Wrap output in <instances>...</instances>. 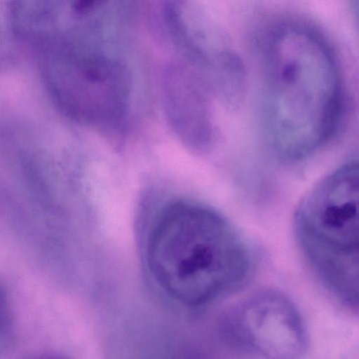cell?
<instances>
[{"instance_id":"6da1fadb","label":"cell","mask_w":359,"mask_h":359,"mask_svg":"<svg viewBox=\"0 0 359 359\" xmlns=\"http://www.w3.org/2000/svg\"><path fill=\"white\" fill-rule=\"evenodd\" d=\"M263 50L272 144L282 159H303L324 146L339 123L343 87L338 55L318 27L299 19L276 24Z\"/></svg>"},{"instance_id":"7a4b0ae2","label":"cell","mask_w":359,"mask_h":359,"mask_svg":"<svg viewBox=\"0 0 359 359\" xmlns=\"http://www.w3.org/2000/svg\"><path fill=\"white\" fill-rule=\"evenodd\" d=\"M146 259L163 292L190 309L236 291L254 268L252 250L236 227L215 210L185 200L168 203L156 217Z\"/></svg>"},{"instance_id":"3957f363","label":"cell","mask_w":359,"mask_h":359,"mask_svg":"<svg viewBox=\"0 0 359 359\" xmlns=\"http://www.w3.org/2000/svg\"><path fill=\"white\" fill-rule=\"evenodd\" d=\"M294 231L322 283L359 311V161L343 165L309 190L296 211Z\"/></svg>"},{"instance_id":"277c9868","label":"cell","mask_w":359,"mask_h":359,"mask_svg":"<svg viewBox=\"0 0 359 359\" xmlns=\"http://www.w3.org/2000/svg\"><path fill=\"white\" fill-rule=\"evenodd\" d=\"M137 0H13L15 34L38 50H121Z\"/></svg>"},{"instance_id":"5b68a950","label":"cell","mask_w":359,"mask_h":359,"mask_svg":"<svg viewBox=\"0 0 359 359\" xmlns=\"http://www.w3.org/2000/svg\"><path fill=\"white\" fill-rule=\"evenodd\" d=\"M41 69L51 97L71 117L105 125L124 114L131 81L121 56L48 53L41 54Z\"/></svg>"},{"instance_id":"8992f818","label":"cell","mask_w":359,"mask_h":359,"mask_svg":"<svg viewBox=\"0 0 359 359\" xmlns=\"http://www.w3.org/2000/svg\"><path fill=\"white\" fill-rule=\"evenodd\" d=\"M222 330L233 349L255 356L294 358L306 348L300 314L277 292H262L239 303L225 316Z\"/></svg>"},{"instance_id":"52a82bcc","label":"cell","mask_w":359,"mask_h":359,"mask_svg":"<svg viewBox=\"0 0 359 359\" xmlns=\"http://www.w3.org/2000/svg\"><path fill=\"white\" fill-rule=\"evenodd\" d=\"M213 95L216 93L211 72L201 65L189 62L174 66L166 76L164 97L168 121L190 149L204 151L212 144Z\"/></svg>"},{"instance_id":"ba28073f","label":"cell","mask_w":359,"mask_h":359,"mask_svg":"<svg viewBox=\"0 0 359 359\" xmlns=\"http://www.w3.org/2000/svg\"><path fill=\"white\" fill-rule=\"evenodd\" d=\"M165 15L174 39L189 60L209 62L228 51L203 11L191 0H171Z\"/></svg>"},{"instance_id":"9c48e42d","label":"cell","mask_w":359,"mask_h":359,"mask_svg":"<svg viewBox=\"0 0 359 359\" xmlns=\"http://www.w3.org/2000/svg\"><path fill=\"white\" fill-rule=\"evenodd\" d=\"M351 2L353 14L359 25V0H351Z\"/></svg>"}]
</instances>
